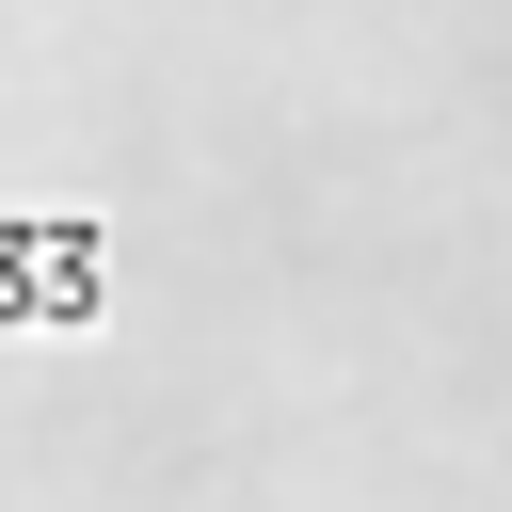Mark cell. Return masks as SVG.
<instances>
[{
	"instance_id": "cell-1",
	"label": "cell",
	"mask_w": 512,
	"mask_h": 512,
	"mask_svg": "<svg viewBox=\"0 0 512 512\" xmlns=\"http://www.w3.org/2000/svg\"><path fill=\"white\" fill-rule=\"evenodd\" d=\"M96 320H112V240L80 208L0 224V336H96Z\"/></svg>"
}]
</instances>
